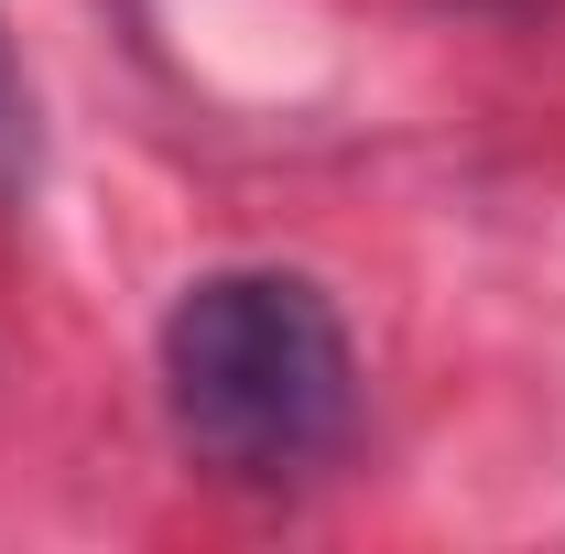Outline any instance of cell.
<instances>
[{"mask_svg": "<svg viewBox=\"0 0 565 554\" xmlns=\"http://www.w3.org/2000/svg\"><path fill=\"white\" fill-rule=\"evenodd\" d=\"M11 185H33V87H22L11 44H0V196Z\"/></svg>", "mask_w": 565, "mask_h": 554, "instance_id": "2", "label": "cell"}, {"mask_svg": "<svg viewBox=\"0 0 565 554\" xmlns=\"http://www.w3.org/2000/svg\"><path fill=\"white\" fill-rule=\"evenodd\" d=\"M152 370H163L174 446L217 479H294L338 457L359 424L349 316L316 273H282V262L196 273L152 327Z\"/></svg>", "mask_w": 565, "mask_h": 554, "instance_id": "1", "label": "cell"}]
</instances>
